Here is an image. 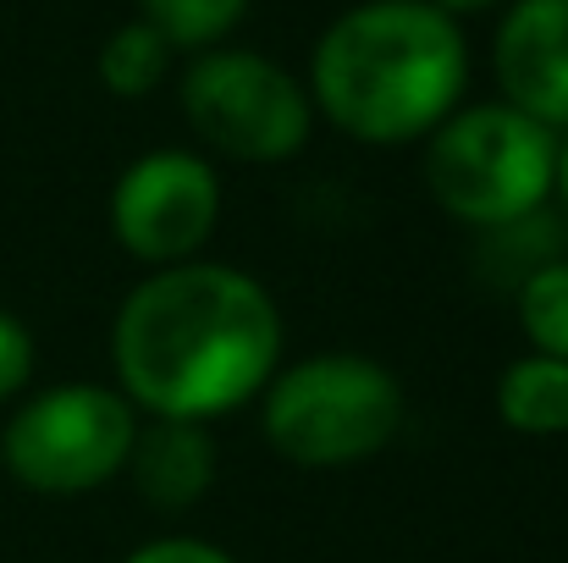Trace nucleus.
<instances>
[{
    "label": "nucleus",
    "mask_w": 568,
    "mask_h": 563,
    "mask_svg": "<svg viewBox=\"0 0 568 563\" xmlns=\"http://www.w3.org/2000/svg\"><path fill=\"white\" fill-rule=\"evenodd\" d=\"M491 72L503 89V105L541 122L547 133H568V0H508L497 39H491Z\"/></svg>",
    "instance_id": "6e6552de"
},
{
    "label": "nucleus",
    "mask_w": 568,
    "mask_h": 563,
    "mask_svg": "<svg viewBox=\"0 0 568 563\" xmlns=\"http://www.w3.org/2000/svg\"><path fill=\"white\" fill-rule=\"evenodd\" d=\"M514 310H519V332L530 338V354L568 365V254L530 271L514 288Z\"/></svg>",
    "instance_id": "f8f14e48"
},
{
    "label": "nucleus",
    "mask_w": 568,
    "mask_h": 563,
    "mask_svg": "<svg viewBox=\"0 0 568 563\" xmlns=\"http://www.w3.org/2000/svg\"><path fill=\"white\" fill-rule=\"evenodd\" d=\"M128 563H237L226 547L204 542V536H155L139 553H128Z\"/></svg>",
    "instance_id": "2eb2a0df"
},
{
    "label": "nucleus",
    "mask_w": 568,
    "mask_h": 563,
    "mask_svg": "<svg viewBox=\"0 0 568 563\" xmlns=\"http://www.w3.org/2000/svg\"><path fill=\"white\" fill-rule=\"evenodd\" d=\"M425 193L469 232H497L541 215L558 183V133L503 100L458 105L425 139Z\"/></svg>",
    "instance_id": "20e7f679"
},
{
    "label": "nucleus",
    "mask_w": 568,
    "mask_h": 563,
    "mask_svg": "<svg viewBox=\"0 0 568 563\" xmlns=\"http://www.w3.org/2000/svg\"><path fill=\"white\" fill-rule=\"evenodd\" d=\"M116 392L150 420L210 425L282 371V310L237 265L189 260L150 271L111 326Z\"/></svg>",
    "instance_id": "f257e3e1"
},
{
    "label": "nucleus",
    "mask_w": 568,
    "mask_h": 563,
    "mask_svg": "<svg viewBox=\"0 0 568 563\" xmlns=\"http://www.w3.org/2000/svg\"><path fill=\"white\" fill-rule=\"evenodd\" d=\"M469 83V39L458 17L430 0H359L310 56V105L354 144H419L458 105Z\"/></svg>",
    "instance_id": "f03ea898"
},
{
    "label": "nucleus",
    "mask_w": 568,
    "mask_h": 563,
    "mask_svg": "<svg viewBox=\"0 0 568 563\" xmlns=\"http://www.w3.org/2000/svg\"><path fill=\"white\" fill-rule=\"evenodd\" d=\"M183 117L193 139L243 167H282L315 133V105L304 78L260 50H199L183 72Z\"/></svg>",
    "instance_id": "423d86ee"
},
{
    "label": "nucleus",
    "mask_w": 568,
    "mask_h": 563,
    "mask_svg": "<svg viewBox=\"0 0 568 563\" xmlns=\"http://www.w3.org/2000/svg\"><path fill=\"white\" fill-rule=\"evenodd\" d=\"M436 11H447V17H469V11H497V6H508V0H430Z\"/></svg>",
    "instance_id": "dca6fc26"
},
{
    "label": "nucleus",
    "mask_w": 568,
    "mask_h": 563,
    "mask_svg": "<svg viewBox=\"0 0 568 563\" xmlns=\"http://www.w3.org/2000/svg\"><path fill=\"white\" fill-rule=\"evenodd\" d=\"M28 375H33V332L11 310H0V403H11L28 386Z\"/></svg>",
    "instance_id": "4468645a"
},
{
    "label": "nucleus",
    "mask_w": 568,
    "mask_h": 563,
    "mask_svg": "<svg viewBox=\"0 0 568 563\" xmlns=\"http://www.w3.org/2000/svg\"><path fill=\"white\" fill-rule=\"evenodd\" d=\"M497 420L519 436H568V365L547 354H519L497 375Z\"/></svg>",
    "instance_id": "9d476101"
},
{
    "label": "nucleus",
    "mask_w": 568,
    "mask_h": 563,
    "mask_svg": "<svg viewBox=\"0 0 568 563\" xmlns=\"http://www.w3.org/2000/svg\"><path fill=\"white\" fill-rule=\"evenodd\" d=\"M122 475H133V492L155 514H189L215 486V436L189 420H139Z\"/></svg>",
    "instance_id": "1a4fd4ad"
},
{
    "label": "nucleus",
    "mask_w": 568,
    "mask_h": 563,
    "mask_svg": "<svg viewBox=\"0 0 568 563\" xmlns=\"http://www.w3.org/2000/svg\"><path fill=\"white\" fill-rule=\"evenodd\" d=\"M94 67H100V83H105L116 100H144V94H155V89L166 83V72H172V44L139 17V22H122V28L105 33Z\"/></svg>",
    "instance_id": "9b49d317"
},
{
    "label": "nucleus",
    "mask_w": 568,
    "mask_h": 563,
    "mask_svg": "<svg viewBox=\"0 0 568 563\" xmlns=\"http://www.w3.org/2000/svg\"><path fill=\"white\" fill-rule=\"evenodd\" d=\"M139 409L105 381H61L33 392L0 431V464L39 497H83L128 470Z\"/></svg>",
    "instance_id": "39448f33"
},
{
    "label": "nucleus",
    "mask_w": 568,
    "mask_h": 563,
    "mask_svg": "<svg viewBox=\"0 0 568 563\" xmlns=\"http://www.w3.org/2000/svg\"><path fill=\"white\" fill-rule=\"evenodd\" d=\"M221 178L193 150H150L111 188V238L150 271L189 265L215 238Z\"/></svg>",
    "instance_id": "0eeeda50"
},
{
    "label": "nucleus",
    "mask_w": 568,
    "mask_h": 563,
    "mask_svg": "<svg viewBox=\"0 0 568 563\" xmlns=\"http://www.w3.org/2000/svg\"><path fill=\"white\" fill-rule=\"evenodd\" d=\"M260 431L298 470H348L403 431V381L371 354L293 360L260 392Z\"/></svg>",
    "instance_id": "7ed1b4c3"
},
{
    "label": "nucleus",
    "mask_w": 568,
    "mask_h": 563,
    "mask_svg": "<svg viewBox=\"0 0 568 563\" xmlns=\"http://www.w3.org/2000/svg\"><path fill=\"white\" fill-rule=\"evenodd\" d=\"M552 193H558V204H564V221H568V133L558 139V183H552Z\"/></svg>",
    "instance_id": "f3484780"
},
{
    "label": "nucleus",
    "mask_w": 568,
    "mask_h": 563,
    "mask_svg": "<svg viewBox=\"0 0 568 563\" xmlns=\"http://www.w3.org/2000/svg\"><path fill=\"white\" fill-rule=\"evenodd\" d=\"M139 17L172 44V50H215L243 17L248 0H139Z\"/></svg>",
    "instance_id": "ddd939ff"
}]
</instances>
